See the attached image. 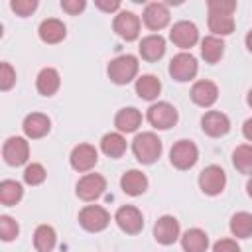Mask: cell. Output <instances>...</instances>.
I'll return each mask as SVG.
<instances>
[{"mask_svg": "<svg viewBox=\"0 0 252 252\" xmlns=\"http://www.w3.org/2000/svg\"><path fill=\"white\" fill-rule=\"evenodd\" d=\"M132 152L140 163H154L161 156V140L154 132H142L134 138Z\"/></svg>", "mask_w": 252, "mask_h": 252, "instance_id": "1", "label": "cell"}, {"mask_svg": "<svg viewBox=\"0 0 252 252\" xmlns=\"http://www.w3.org/2000/svg\"><path fill=\"white\" fill-rule=\"evenodd\" d=\"M108 77L116 85H128L138 73V59L134 55H120L108 63Z\"/></svg>", "mask_w": 252, "mask_h": 252, "instance_id": "2", "label": "cell"}, {"mask_svg": "<svg viewBox=\"0 0 252 252\" xmlns=\"http://www.w3.org/2000/svg\"><path fill=\"white\" fill-rule=\"evenodd\" d=\"M197 159H199V150L191 140H179L171 146L169 161L173 167L185 171V169H191L197 163Z\"/></svg>", "mask_w": 252, "mask_h": 252, "instance_id": "3", "label": "cell"}, {"mask_svg": "<svg viewBox=\"0 0 252 252\" xmlns=\"http://www.w3.org/2000/svg\"><path fill=\"white\" fill-rule=\"evenodd\" d=\"M224 185H226V173L220 165H207L199 173V187L205 195L215 197V195L222 193Z\"/></svg>", "mask_w": 252, "mask_h": 252, "instance_id": "4", "label": "cell"}, {"mask_svg": "<svg viewBox=\"0 0 252 252\" xmlns=\"http://www.w3.org/2000/svg\"><path fill=\"white\" fill-rule=\"evenodd\" d=\"M108 222H110V215L106 213V209L98 205H87L79 213V224L89 232H100L108 226Z\"/></svg>", "mask_w": 252, "mask_h": 252, "instance_id": "5", "label": "cell"}, {"mask_svg": "<svg viewBox=\"0 0 252 252\" xmlns=\"http://www.w3.org/2000/svg\"><path fill=\"white\" fill-rule=\"evenodd\" d=\"M148 122L158 130H169L177 122V110L169 102H156L148 108Z\"/></svg>", "mask_w": 252, "mask_h": 252, "instance_id": "6", "label": "cell"}, {"mask_svg": "<svg viewBox=\"0 0 252 252\" xmlns=\"http://www.w3.org/2000/svg\"><path fill=\"white\" fill-rule=\"evenodd\" d=\"M2 156H4V161L8 165H22L28 161L30 158V144L26 142V138H20V136H12L4 142V148H2Z\"/></svg>", "mask_w": 252, "mask_h": 252, "instance_id": "7", "label": "cell"}, {"mask_svg": "<svg viewBox=\"0 0 252 252\" xmlns=\"http://www.w3.org/2000/svg\"><path fill=\"white\" fill-rule=\"evenodd\" d=\"M169 75L179 83L191 81L197 75V59L191 53H177L169 61Z\"/></svg>", "mask_w": 252, "mask_h": 252, "instance_id": "8", "label": "cell"}, {"mask_svg": "<svg viewBox=\"0 0 252 252\" xmlns=\"http://www.w3.org/2000/svg\"><path fill=\"white\" fill-rule=\"evenodd\" d=\"M106 189V179L98 173H87L77 183V197L83 201H94L98 199Z\"/></svg>", "mask_w": 252, "mask_h": 252, "instance_id": "9", "label": "cell"}, {"mask_svg": "<svg viewBox=\"0 0 252 252\" xmlns=\"http://www.w3.org/2000/svg\"><path fill=\"white\" fill-rule=\"evenodd\" d=\"M114 220L116 224L120 226V230H124L126 234H138L142 228H144V217L142 213L132 207V205H124L116 211L114 215Z\"/></svg>", "mask_w": 252, "mask_h": 252, "instance_id": "10", "label": "cell"}, {"mask_svg": "<svg viewBox=\"0 0 252 252\" xmlns=\"http://www.w3.org/2000/svg\"><path fill=\"white\" fill-rule=\"evenodd\" d=\"M69 161H71V167H73L75 171L85 173V171L93 169V167L96 165V161H98L96 148L91 146V144H79V146L73 148Z\"/></svg>", "mask_w": 252, "mask_h": 252, "instance_id": "11", "label": "cell"}, {"mask_svg": "<svg viewBox=\"0 0 252 252\" xmlns=\"http://www.w3.org/2000/svg\"><path fill=\"white\" fill-rule=\"evenodd\" d=\"M169 39H171L177 47L189 49V47H193V45L197 43V39H199L197 26H195L193 22H185V20L177 22V24H173V28H171V32H169Z\"/></svg>", "mask_w": 252, "mask_h": 252, "instance_id": "12", "label": "cell"}, {"mask_svg": "<svg viewBox=\"0 0 252 252\" xmlns=\"http://www.w3.org/2000/svg\"><path fill=\"white\" fill-rule=\"evenodd\" d=\"M201 128L207 136L211 138H220L230 130V120L226 114L219 112V110H209L203 114L201 118Z\"/></svg>", "mask_w": 252, "mask_h": 252, "instance_id": "13", "label": "cell"}, {"mask_svg": "<svg viewBox=\"0 0 252 252\" xmlns=\"http://www.w3.org/2000/svg\"><path fill=\"white\" fill-rule=\"evenodd\" d=\"M154 238L163 246L173 244L179 238V222H177V219L169 217V215L159 217L156 220V224H154Z\"/></svg>", "mask_w": 252, "mask_h": 252, "instance_id": "14", "label": "cell"}, {"mask_svg": "<svg viewBox=\"0 0 252 252\" xmlns=\"http://www.w3.org/2000/svg\"><path fill=\"white\" fill-rule=\"evenodd\" d=\"M114 32L126 39V41H134L138 35H140V18L134 14V12H120L116 18H114V24H112Z\"/></svg>", "mask_w": 252, "mask_h": 252, "instance_id": "15", "label": "cell"}, {"mask_svg": "<svg viewBox=\"0 0 252 252\" xmlns=\"http://www.w3.org/2000/svg\"><path fill=\"white\" fill-rule=\"evenodd\" d=\"M142 18H144L146 28L158 32V30H161V28H165V26L169 24V10H167V6L161 4V2H152V4L146 6Z\"/></svg>", "mask_w": 252, "mask_h": 252, "instance_id": "16", "label": "cell"}, {"mask_svg": "<svg viewBox=\"0 0 252 252\" xmlns=\"http://www.w3.org/2000/svg\"><path fill=\"white\" fill-rule=\"evenodd\" d=\"M219 98V89L213 81H197L191 87V100L203 108L213 106Z\"/></svg>", "mask_w": 252, "mask_h": 252, "instance_id": "17", "label": "cell"}, {"mask_svg": "<svg viewBox=\"0 0 252 252\" xmlns=\"http://www.w3.org/2000/svg\"><path fill=\"white\" fill-rule=\"evenodd\" d=\"M22 128H24V134H26L28 138L37 140V138H43V136L49 132L51 120H49L45 114H41V112H32V114H28V116L24 118Z\"/></svg>", "mask_w": 252, "mask_h": 252, "instance_id": "18", "label": "cell"}, {"mask_svg": "<svg viewBox=\"0 0 252 252\" xmlns=\"http://www.w3.org/2000/svg\"><path fill=\"white\" fill-rule=\"evenodd\" d=\"M163 53H165V39L159 33L146 35L140 41V55H142V59H146V61H158V59L163 57Z\"/></svg>", "mask_w": 252, "mask_h": 252, "instance_id": "19", "label": "cell"}, {"mask_svg": "<svg viewBox=\"0 0 252 252\" xmlns=\"http://www.w3.org/2000/svg\"><path fill=\"white\" fill-rule=\"evenodd\" d=\"M120 187H122V191H124L126 195L138 197V195H142V193L148 189V177H146L142 171H138V169H130V171H126V173L122 175Z\"/></svg>", "mask_w": 252, "mask_h": 252, "instance_id": "20", "label": "cell"}, {"mask_svg": "<svg viewBox=\"0 0 252 252\" xmlns=\"http://www.w3.org/2000/svg\"><path fill=\"white\" fill-rule=\"evenodd\" d=\"M140 124H142V114H140V110L134 108V106L122 108V110H118L116 116H114V126H116L120 132H126V134L136 132Z\"/></svg>", "mask_w": 252, "mask_h": 252, "instance_id": "21", "label": "cell"}, {"mask_svg": "<svg viewBox=\"0 0 252 252\" xmlns=\"http://www.w3.org/2000/svg\"><path fill=\"white\" fill-rule=\"evenodd\" d=\"M41 41L45 43H59L63 37H65V24L61 20H55V18H49V20H43L39 24V30H37Z\"/></svg>", "mask_w": 252, "mask_h": 252, "instance_id": "22", "label": "cell"}, {"mask_svg": "<svg viewBox=\"0 0 252 252\" xmlns=\"http://www.w3.org/2000/svg\"><path fill=\"white\" fill-rule=\"evenodd\" d=\"M59 85H61V79H59V73L53 67L41 69L39 75H37V79H35V87H37L39 94H43V96L55 94L57 89H59Z\"/></svg>", "mask_w": 252, "mask_h": 252, "instance_id": "23", "label": "cell"}, {"mask_svg": "<svg viewBox=\"0 0 252 252\" xmlns=\"http://www.w3.org/2000/svg\"><path fill=\"white\" fill-rule=\"evenodd\" d=\"M181 246L185 252H205L209 246V236L201 228H189L181 236Z\"/></svg>", "mask_w": 252, "mask_h": 252, "instance_id": "24", "label": "cell"}, {"mask_svg": "<svg viewBox=\"0 0 252 252\" xmlns=\"http://www.w3.org/2000/svg\"><path fill=\"white\" fill-rule=\"evenodd\" d=\"M161 91V83L156 75H142L138 81H136V94L144 100H154L158 98Z\"/></svg>", "mask_w": 252, "mask_h": 252, "instance_id": "25", "label": "cell"}, {"mask_svg": "<svg viewBox=\"0 0 252 252\" xmlns=\"http://www.w3.org/2000/svg\"><path fill=\"white\" fill-rule=\"evenodd\" d=\"M57 242V234L53 230V226L49 224H39L33 232V246L37 252H51L55 248Z\"/></svg>", "mask_w": 252, "mask_h": 252, "instance_id": "26", "label": "cell"}, {"mask_svg": "<svg viewBox=\"0 0 252 252\" xmlns=\"http://www.w3.org/2000/svg\"><path fill=\"white\" fill-rule=\"evenodd\" d=\"M100 150H102L108 158H120V156H124V152H126V140H124V136L118 134V132H108V134H104L102 140H100Z\"/></svg>", "mask_w": 252, "mask_h": 252, "instance_id": "27", "label": "cell"}, {"mask_svg": "<svg viewBox=\"0 0 252 252\" xmlns=\"http://www.w3.org/2000/svg\"><path fill=\"white\" fill-rule=\"evenodd\" d=\"M224 53V43L220 37L217 35H207L203 41H201V55L207 63H217Z\"/></svg>", "mask_w": 252, "mask_h": 252, "instance_id": "28", "label": "cell"}, {"mask_svg": "<svg viewBox=\"0 0 252 252\" xmlns=\"http://www.w3.org/2000/svg\"><path fill=\"white\" fill-rule=\"evenodd\" d=\"M209 30L217 35H228L234 30V18L232 14H215L209 12Z\"/></svg>", "mask_w": 252, "mask_h": 252, "instance_id": "29", "label": "cell"}, {"mask_svg": "<svg viewBox=\"0 0 252 252\" xmlns=\"http://www.w3.org/2000/svg\"><path fill=\"white\" fill-rule=\"evenodd\" d=\"M24 195V189L18 181L14 179H4L0 183V203L10 207V205H16Z\"/></svg>", "mask_w": 252, "mask_h": 252, "instance_id": "30", "label": "cell"}, {"mask_svg": "<svg viewBox=\"0 0 252 252\" xmlns=\"http://www.w3.org/2000/svg\"><path fill=\"white\" fill-rule=\"evenodd\" d=\"M230 232L236 238H248L252 236V215L250 213H236L230 219Z\"/></svg>", "mask_w": 252, "mask_h": 252, "instance_id": "31", "label": "cell"}, {"mask_svg": "<svg viewBox=\"0 0 252 252\" xmlns=\"http://www.w3.org/2000/svg\"><path fill=\"white\" fill-rule=\"evenodd\" d=\"M232 163L240 173L252 175V146L242 144L232 152Z\"/></svg>", "mask_w": 252, "mask_h": 252, "instance_id": "32", "label": "cell"}, {"mask_svg": "<svg viewBox=\"0 0 252 252\" xmlns=\"http://www.w3.org/2000/svg\"><path fill=\"white\" fill-rule=\"evenodd\" d=\"M18 232H20L18 222H16L12 217L2 215V217H0V236H2V240H4V242H10V240H14V238L18 236Z\"/></svg>", "mask_w": 252, "mask_h": 252, "instance_id": "33", "label": "cell"}, {"mask_svg": "<svg viewBox=\"0 0 252 252\" xmlns=\"http://www.w3.org/2000/svg\"><path fill=\"white\" fill-rule=\"evenodd\" d=\"M24 181L28 185H39L45 181V169L41 163H30L24 169Z\"/></svg>", "mask_w": 252, "mask_h": 252, "instance_id": "34", "label": "cell"}, {"mask_svg": "<svg viewBox=\"0 0 252 252\" xmlns=\"http://www.w3.org/2000/svg\"><path fill=\"white\" fill-rule=\"evenodd\" d=\"M14 83H16V71L12 69L10 63L4 61L0 65V89L2 91H8V89H12Z\"/></svg>", "mask_w": 252, "mask_h": 252, "instance_id": "35", "label": "cell"}, {"mask_svg": "<svg viewBox=\"0 0 252 252\" xmlns=\"http://www.w3.org/2000/svg\"><path fill=\"white\" fill-rule=\"evenodd\" d=\"M10 8H12L18 16L26 18V16H30V14L37 8V0H12V2H10Z\"/></svg>", "mask_w": 252, "mask_h": 252, "instance_id": "36", "label": "cell"}, {"mask_svg": "<svg viewBox=\"0 0 252 252\" xmlns=\"http://www.w3.org/2000/svg\"><path fill=\"white\" fill-rule=\"evenodd\" d=\"M209 12L215 14H232L236 10V2L232 0H209Z\"/></svg>", "mask_w": 252, "mask_h": 252, "instance_id": "37", "label": "cell"}, {"mask_svg": "<svg viewBox=\"0 0 252 252\" xmlns=\"http://www.w3.org/2000/svg\"><path fill=\"white\" fill-rule=\"evenodd\" d=\"M213 252H240V246L230 238H220L215 242Z\"/></svg>", "mask_w": 252, "mask_h": 252, "instance_id": "38", "label": "cell"}, {"mask_svg": "<svg viewBox=\"0 0 252 252\" xmlns=\"http://www.w3.org/2000/svg\"><path fill=\"white\" fill-rule=\"evenodd\" d=\"M85 0H61V8L67 12V14H71V16H75V14H79V12H83L85 10Z\"/></svg>", "mask_w": 252, "mask_h": 252, "instance_id": "39", "label": "cell"}, {"mask_svg": "<svg viewBox=\"0 0 252 252\" xmlns=\"http://www.w3.org/2000/svg\"><path fill=\"white\" fill-rule=\"evenodd\" d=\"M100 10H104V12H114V10H118L120 8V2L118 0H112V2H104V0H96L94 2Z\"/></svg>", "mask_w": 252, "mask_h": 252, "instance_id": "40", "label": "cell"}, {"mask_svg": "<svg viewBox=\"0 0 252 252\" xmlns=\"http://www.w3.org/2000/svg\"><path fill=\"white\" fill-rule=\"evenodd\" d=\"M242 134H244V138H246L248 142H252V118H248V120L244 122V126H242Z\"/></svg>", "mask_w": 252, "mask_h": 252, "instance_id": "41", "label": "cell"}, {"mask_svg": "<svg viewBox=\"0 0 252 252\" xmlns=\"http://www.w3.org/2000/svg\"><path fill=\"white\" fill-rule=\"evenodd\" d=\"M244 41H246V47H248V51H252V30L246 33V39H244Z\"/></svg>", "mask_w": 252, "mask_h": 252, "instance_id": "42", "label": "cell"}, {"mask_svg": "<svg viewBox=\"0 0 252 252\" xmlns=\"http://www.w3.org/2000/svg\"><path fill=\"white\" fill-rule=\"evenodd\" d=\"M246 193L252 197V177H250V179H248V183H246Z\"/></svg>", "mask_w": 252, "mask_h": 252, "instance_id": "43", "label": "cell"}, {"mask_svg": "<svg viewBox=\"0 0 252 252\" xmlns=\"http://www.w3.org/2000/svg\"><path fill=\"white\" fill-rule=\"evenodd\" d=\"M246 102H248V106L252 108V89H250V93H248V96H246Z\"/></svg>", "mask_w": 252, "mask_h": 252, "instance_id": "44", "label": "cell"}]
</instances>
